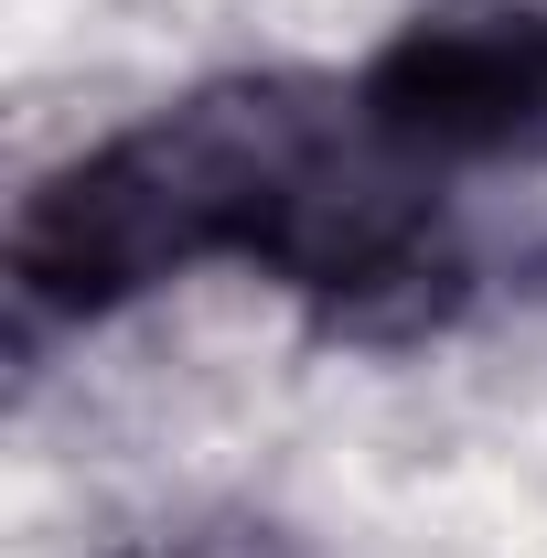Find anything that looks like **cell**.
<instances>
[{"label":"cell","instance_id":"obj_1","mask_svg":"<svg viewBox=\"0 0 547 558\" xmlns=\"http://www.w3.org/2000/svg\"><path fill=\"white\" fill-rule=\"evenodd\" d=\"M354 108L409 161H515V150H547V11H515V0L418 11L365 65Z\"/></svg>","mask_w":547,"mask_h":558},{"label":"cell","instance_id":"obj_2","mask_svg":"<svg viewBox=\"0 0 547 558\" xmlns=\"http://www.w3.org/2000/svg\"><path fill=\"white\" fill-rule=\"evenodd\" d=\"M150 558H290L269 526H247V515H205V526H172Z\"/></svg>","mask_w":547,"mask_h":558}]
</instances>
